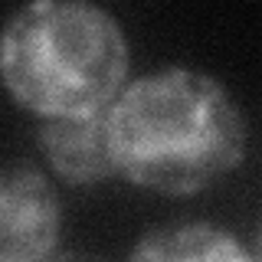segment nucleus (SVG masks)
I'll return each instance as SVG.
<instances>
[{
  "mask_svg": "<svg viewBox=\"0 0 262 262\" xmlns=\"http://www.w3.org/2000/svg\"><path fill=\"white\" fill-rule=\"evenodd\" d=\"M62 203L36 164H0V262H49L59 252Z\"/></svg>",
  "mask_w": 262,
  "mask_h": 262,
  "instance_id": "7ed1b4c3",
  "label": "nucleus"
},
{
  "mask_svg": "<svg viewBox=\"0 0 262 262\" xmlns=\"http://www.w3.org/2000/svg\"><path fill=\"white\" fill-rule=\"evenodd\" d=\"M49 262H108V259L95 256V252H82V249H59Z\"/></svg>",
  "mask_w": 262,
  "mask_h": 262,
  "instance_id": "423d86ee",
  "label": "nucleus"
},
{
  "mask_svg": "<svg viewBox=\"0 0 262 262\" xmlns=\"http://www.w3.org/2000/svg\"><path fill=\"white\" fill-rule=\"evenodd\" d=\"M105 115L118 177L161 196L203 193L239 167L249 144L229 89L193 66L128 79Z\"/></svg>",
  "mask_w": 262,
  "mask_h": 262,
  "instance_id": "f257e3e1",
  "label": "nucleus"
},
{
  "mask_svg": "<svg viewBox=\"0 0 262 262\" xmlns=\"http://www.w3.org/2000/svg\"><path fill=\"white\" fill-rule=\"evenodd\" d=\"M128 62L121 23L89 0H33L0 27V85L39 121L108 108Z\"/></svg>",
  "mask_w": 262,
  "mask_h": 262,
  "instance_id": "f03ea898",
  "label": "nucleus"
},
{
  "mask_svg": "<svg viewBox=\"0 0 262 262\" xmlns=\"http://www.w3.org/2000/svg\"><path fill=\"white\" fill-rule=\"evenodd\" d=\"M125 262H252V252L229 229L187 220L147 229Z\"/></svg>",
  "mask_w": 262,
  "mask_h": 262,
  "instance_id": "39448f33",
  "label": "nucleus"
},
{
  "mask_svg": "<svg viewBox=\"0 0 262 262\" xmlns=\"http://www.w3.org/2000/svg\"><path fill=\"white\" fill-rule=\"evenodd\" d=\"M249 252H252V262H262V226H259V233H256V243L249 246Z\"/></svg>",
  "mask_w": 262,
  "mask_h": 262,
  "instance_id": "0eeeda50",
  "label": "nucleus"
},
{
  "mask_svg": "<svg viewBox=\"0 0 262 262\" xmlns=\"http://www.w3.org/2000/svg\"><path fill=\"white\" fill-rule=\"evenodd\" d=\"M108 108L92 115L43 118L36 128V147L53 177L69 187H95L118 177L108 141Z\"/></svg>",
  "mask_w": 262,
  "mask_h": 262,
  "instance_id": "20e7f679",
  "label": "nucleus"
}]
</instances>
